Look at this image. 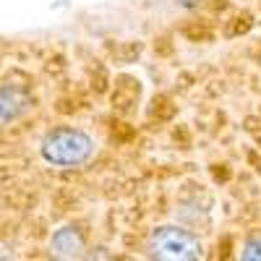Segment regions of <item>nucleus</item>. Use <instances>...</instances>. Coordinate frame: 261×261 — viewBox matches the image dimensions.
Listing matches in <instances>:
<instances>
[{"mask_svg": "<svg viewBox=\"0 0 261 261\" xmlns=\"http://www.w3.org/2000/svg\"><path fill=\"white\" fill-rule=\"evenodd\" d=\"M149 253L167 261H191L201 256V243L180 227H157L149 238Z\"/></svg>", "mask_w": 261, "mask_h": 261, "instance_id": "2", "label": "nucleus"}, {"mask_svg": "<svg viewBox=\"0 0 261 261\" xmlns=\"http://www.w3.org/2000/svg\"><path fill=\"white\" fill-rule=\"evenodd\" d=\"M50 248H53V253L60 256V258H73V256H81L84 241H81V235H79L73 227H60V230L53 235Z\"/></svg>", "mask_w": 261, "mask_h": 261, "instance_id": "3", "label": "nucleus"}, {"mask_svg": "<svg viewBox=\"0 0 261 261\" xmlns=\"http://www.w3.org/2000/svg\"><path fill=\"white\" fill-rule=\"evenodd\" d=\"M27 107H29L27 94H21L13 86H3V89H0V123L16 120Z\"/></svg>", "mask_w": 261, "mask_h": 261, "instance_id": "4", "label": "nucleus"}, {"mask_svg": "<svg viewBox=\"0 0 261 261\" xmlns=\"http://www.w3.org/2000/svg\"><path fill=\"white\" fill-rule=\"evenodd\" d=\"M92 154H94V139L86 136L84 130L60 128L42 141V157L55 167H79L89 162Z\"/></svg>", "mask_w": 261, "mask_h": 261, "instance_id": "1", "label": "nucleus"}, {"mask_svg": "<svg viewBox=\"0 0 261 261\" xmlns=\"http://www.w3.org/2000/svg\"><path fill=\"white\" fill-rule=\"evenodd\" d=\"M243 258H261V243H258V241H251V243H246Z\"/></svg>", "mask_w": 261, "mask_h": 261, "instance_id": "5", "label": "nucleus"}]
</instances>
